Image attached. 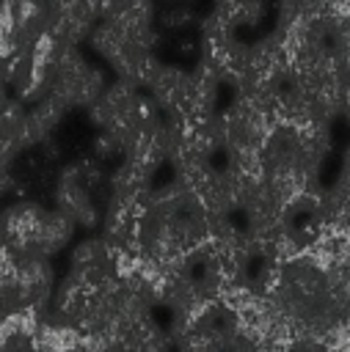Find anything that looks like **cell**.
Here are the masks:
<instances>
[{"mask_svg": "<svg viewBox=\"0 0 350 352\" xmlns=\"http://www.w3.org/2000/svg\"><path fill=\"white\" fill-rule=\"evenodd\" d=\"M74 228H77V223L66 212H61L58 206L47 209V214H44V220H41V226L36 231V239H33L36 253L44 256V258H52L58 250H63L72 242Z\"/></svg>", "mask_w": 350, "mask_h": 352, "instance_id": "2", "label": "cell"}, {"mask_svg": "<svg viewBox=\"0 0 350 352\" xmlns=\"http://www.w3.org/2000/svg\"><path fill=\"white\" fill-rule=\"evenodd\" d=\"M17 190V176L11 173V165H0V198Z\"/></svg>", "mask_w": 350, "mask_h": 352, "instance_id": "3", "label": "cell"}, {"mask_svg": "<svg viewBox=\"0 0 350 352\" xmlns=\"http://www.w3.org/2000/svg\"><path fill=\"white\" fill-rule=\"evenodd\" d=\"M44 214H47V209L30 198H19L0 212V242L14 258L17 256H39L33 248V239H36V231H39Z\"/></svg>", "mask_w": 350, "mask_h": 352, "instance_id": "1", "label": "cell"}]
</instances>
